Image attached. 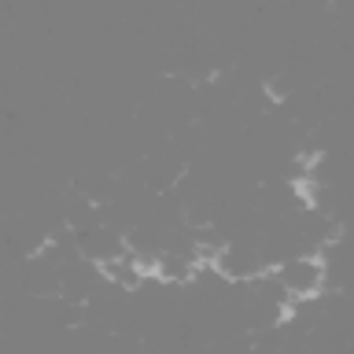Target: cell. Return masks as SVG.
I'll list each match as a JSON object with an SVG mask.
<instances>
[{
    "label": "cell",
    "mask_w": 354,
    "mask_h": 354,
    "mask_svg": "<svg viewBox=\"0 0 354 354\" xmlns=\"http://www.w3.org/2000/svg\"><path fill=\"white\" fill-rule=\"evenodd\" d=\"M270 281L284 299H314L328 284V262L325 254H292L270 273Z\"/></svg>",
    "instance_id": "cell-1"
},
{
    "label": "cell",
    "mask_w": 354,
    "mask_h": 354,
    "mask_svg": "<svg viewBox=\"0 0 354 354\" xmlns=\"http://www.w3.org/2000/svg\"><path fill=\"white\" fill-rule=\"evenodd\" d=\"M129 243L118 236V232H111V229H85V232H77V251H82V259L93 266H104L111 259H118L122 251H126Z\"/></svg>",
    "instance_id": "cell-2"
}]
</instances>
